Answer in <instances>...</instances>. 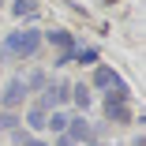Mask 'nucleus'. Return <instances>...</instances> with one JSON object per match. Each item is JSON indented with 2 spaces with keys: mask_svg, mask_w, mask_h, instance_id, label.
Here are the masks:
<instances>
[{
  "mask_svg": "<svg viewBox=\"0 0 146 146\" xmlns=\"http://www.w3.org/2000/svg\"><path fill=\"white\" fill-rule=\"evenodd\" d=\"M8 49H11V52H23V56H30V52L38 49V34H15V38L8 41Z\"/></svg>",
  "mask_w": 146,
  "mask_h": 146,
  "instance_id": "1",
  "label": "nucleus"
},
{
  "mask_svg": "<svg viewBox=\"0 0 146 146\" xmlns=\"http://www.w3.org/2000/svg\"><path fill=\"white\" fill-rule=\"evenodd\" d=\"M105 116H109V120H120V124H127V120H131L127 105H124V101H112V98L105 101Z\"/></svg>",
  "mask_w": 146,
  "mask_h": 146,
  "instance_id": "2",
  "label": "nucleus"
},
{
  "mask_svg": "<svg viewBox=\"0 0 146 146\" xmlns=\"http://www.w3.org/2000/svg\"><path fill=\"white\" fill-rule=\"evenodd\" d=\"M15 11H19V15H34L38 4H34V0H15Z\"/></svg>",
  "mask_w": 146,
  "mask_h": 146,
  "instance_id": "3",
  "label": "nucleus"
},
{
  "mask_svg": "<svg viewBox=\"0 0 146 146\" xmlns=\"http://www.w3.org/2000/svg\"><path fill=\"white\" fill-rule=\"evenodd\" d=\"M45 127H52V131H64V127H68V116H64V112H52V120H49Z\"/></svg>",
  "mask_w": 146,
  "mask_h": 146,
  "instance_id": "4",
  "label": "nucleus"
},
{
  "mask_svg": "<svg viewBox=\"0 0 146 146\" xmlns=\"http://www.w3.org/2000/svg\"><path fill=\"white\" fill-rule=\"evenodd\" d=\"M30 127H34V131H41V127H45V116H41V109H34V112H30Z\"/></svg>",
  "mask_w": 146,
  "mask_h": 146,
  "instance_id": "5",
  "label": "nucleus"
},
{
  "mask_svg": "<svg viewBox=\"0 0 146 146\" xmlns=\"http://www.w3.org/2000/svg\"><path fill=\"white\" fill-rule=\"evenodd\" d=\"M11 124H15V116H0V131H8Z\"/></svg>",
  "mask_w": 146,
  "mask_h": 146,
  "instance_id": "6",
  "label": "nucleus"
},
{
  "mask_svg": "<svg viewBox=\"0 0 146 146\" xmlns=\"http://www.w3.org/2000/svg\"><path fill=\"white\" fill-rule=\"evenodd\" d=\"M56 146H75V142H71V139H60V142H56Z\"/></svg>",
  "mask_w": 146,
  "mask_h": 146,
  "instance_id": "7",
  "label": "nucleus"
}]
</instances>
